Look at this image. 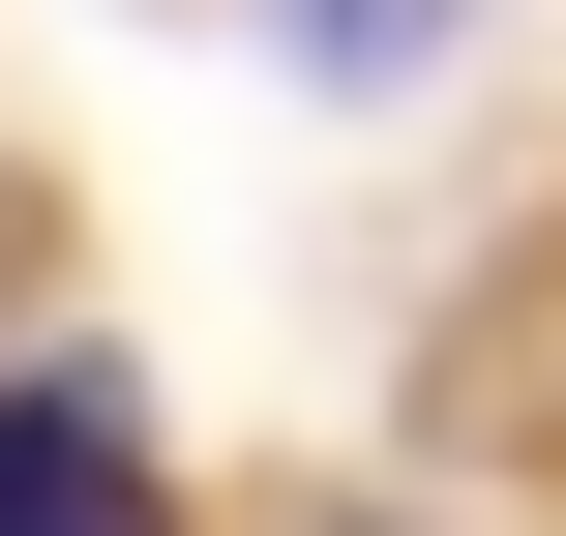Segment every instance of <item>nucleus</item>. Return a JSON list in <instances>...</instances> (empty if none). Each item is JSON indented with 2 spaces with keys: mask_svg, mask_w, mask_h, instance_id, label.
<instances>
[{
  "mask_svg": "<svg viewBox=\"0 0 566 536\" xmlns=\"http://www.w3.org/2000/svg\"><path fill=\"white\" fill-rule=\"evenodd\" d=\"M0 536H149V448H119V388H0Z\"/></svg>",
  "mask_w": 566,
  "mask_h": 536,
  "instance_id": "1",
  "label": "nucleus"
}]
</instances>
